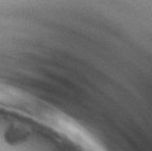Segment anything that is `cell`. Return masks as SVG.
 Here are the masks:
<instances>
[{"label":"cell","instance_id":"6da1fadb","mask_svg":"<svg viewBox=\"0 0 152 151\" xmlns=\"http://www.w3.org/2000/svg\"><path fill=\"white\" fill-rule=\"evenodd\" d=\"M29 137H30V132L25 127L17 124L10 125L4 132V139L11 146H16L25 143L29 139Z\"/></svg>","mask_w":152,"mask_h":151}]
</instances>
